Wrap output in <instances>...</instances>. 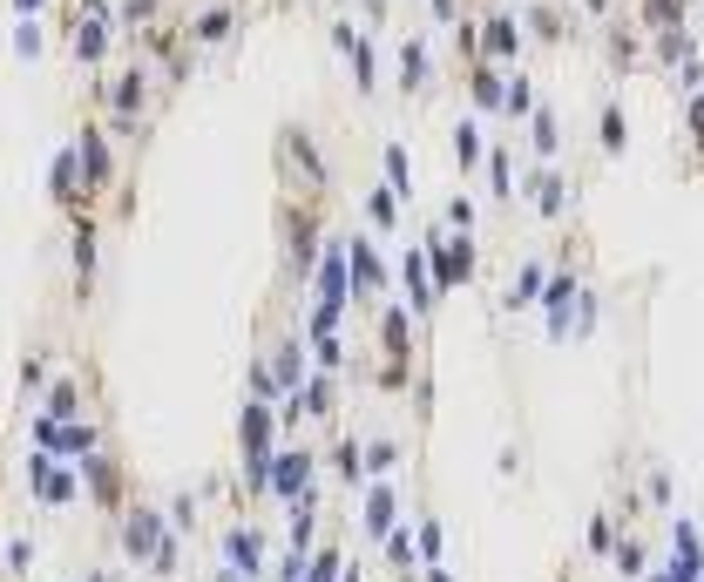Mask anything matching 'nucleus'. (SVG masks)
<instances>
[{
    "instance_id": "19",
    "label": "nucleus",
    "mask_w": 704,
    "mask_h": 582,
    "mask_svg": "<svg viewBox=\"0 0 704 582\" xmlns=\"http://www.w3.org/2000/svg\"><path fill=\"white\" fill-rule=\"evenodd\" d=\"M163 535H169V522H163V509H149V502H129V509L116 515V549H123L129 562H149V555L163 549Z\"/></svg>"
},
{
    "instance_id": "38",
    "label": "nucleus",
    "mask_w": 704,
    "mask_h": 582,
    "mask_svg": "<svg viewBox=\"0 0 704 582\" xmlns=\"http://www.w3.org/2000/svg\"><path fill=\"white\" fill-rule=\"evenodd\" d=\"M413 542H420V569L440 562V549H448V522L433 515V502H420V515H413Z\"/></svg>"
},
{
    "instance_id": "5",
    "label": "nucleus",
    "mask_w": 704,
    "mask_h": 582,
    "mask_svg": "<svg viewBox=\"0 0 704 582\" xmlns=\"http://www.w3.org/2000/svg\"><path fill=\"white\" fill-rule=\"evenodd\" d=\"M393 89L407 102H433L440 96V68H433V28H393Z\"/></svg>"
},
{
    "instance_id": "2",
    "label": "nucleus",
    "mask_w": 704,
    "mask_h": 582,
    "mask_svg": "<svg viewBox=\"0 0 704 582\" xmlns=\"http://www.w3.org/2000/svg\"><path fill=\"white\" fill-rule=\"evenodd\" d=\"M272 156H278V190L332 197V156H325V142L312 136V122H278Z\"/></svg>"
},
{
    "instance_id": "52",
    "label": "nucleus",
    "mask_w": 704,
    "mask_h": 582,
    "mask_svg": "<svg viewBox=\"0 0 704 582\" xmlns=\"http://www.w3.org/2000/svg\"><path fill=\"white\" fill-rule=\"evenodd\" d=\"M48 8V0H14V14H41Z\"/></svg>"
},
{
    "instance_id": "35",
    "label": "nucleus",
    "mask_w": 704,
    "mask_h": 582,
    "mask_svg": "<svg viewBox=\"0 0 704 582\" xmlns=\"http://www.w3.org/2000/svg\"><path fill=\"white\" fill-rule=\"evenodd\" d=\"M48 379H55V346L41 339V346H28V359H21V399H28V406H41Z\"/></svg>"
},
{
    "instance_id": "56",
    "label": "nucleus",
    "mask_w": 704,
    "mask_h": 582,
    "mask_svg": "<svg viewBox=\"0 0 704 582\" xmlns=\"http://www.w3.org/2000/svg\"><path fill=\"white\" fill-rule=\"evenodd\" d=\"M697 8H704V0H697Z\"/></svg>"
},
{
    "instance_id": "46",
    "label": "nucleus",
    "mask_w": 704,
    "mask_h": 582,
    "mask_svg": "<svg viewBox=\"0 0 704 582\" xmlns=\"http://www.w3.org/2000/svg\"><path fill=\"white\" fill-rule=\"evenodd\" d=\"M440 224H448V230H481V204H475L468 190H454L448 210H440Z\"/></svg>"
},
{
    "instance_id": "17",
    "label": "nucleus",
    "mask_w": 704,
    "mask_h": 582,
    "mask_svg": "<svg viewBox=\"0 0 704 582\" xmlns=\"http://www.w3.org/2000/svg\"><path fill=\"white\" fill-rule=\"evenodd\" d=\"M75 149H81V177H88V197H109L116 190V142L102 129V116H88L75 129Z\"/></svg>"
},
{
    "instance_id": "31",
    "label": "nucleus",
    "mask_w": 704,
    "mask_h": 582,
    "mask_svg": "<svg viewBox=\"0 0 704 582\" xmlns=\"http://www.w3.org/2000/svg\"><path fill=\"white\" fill-rule=\"evenodd\" d=\"M169 8H176V0H116V34L136 48L156 21H169Z\"/></svg>"
},
{
    "instance_id": "22",
    "label": "nucleus",
    "mask_w": 704,
    "mask_h": 582,
    "mask_svg": "<svg viewBox=\"0 0 704 582\" xmlns=\"http://www.w3.org/2000/svg\"><path fill=\"white\" fill-rule=\"evenodd\" d=\"M461 89H468V109H475V116H501L508 68H501V61H488V55H475V61H461Z\"/></svg>"
},
{
    "instance_id": "43",
    "label": "nucleus",
    "mask_w": 704,
    "mask_h": 582,
    "mask_svg": "<svg viewBox=\"0 0 704 582\" xmlns=\"http://www.w3.org/2000/svg\"><path fill=\"white\" fill-rule=\"evenodd\" d=\"M644 502H651L657 515L677 502V481H671V467H664V461H651V467H644Z\"/></svg>"
},
{
    "instance_id": "8",
    "label": "nucleus",
    "mask_w": 704,
    "mask_h": 582,
    "mask_svg": "<svg viewBox=\"0 0 704 582\" xmlns=\"http://www.w3.org/2000/svg\"><path fill=\"white\" fill-rule=\"evenodd\" d=\"M68 55H75V68H88V75H102L109 68V55L123 48V34H116V14H88V8H68Z\"/></svg>"
},
{
    "instance_id": "53",
    "label": "nucleus",
    "mask_w": 704,
    "mask_h": 582,
    "mask_svg": "<svg viewBox=\"0 0 704 582\" xmlns=\"http://www.w3.org/2000/svg\"><path fill=\"white\" fill-rule=\"evenodd\" d=\"M339 582H366V569H360V562H345V575H339Z\"/></svg>"
},
{
    "instance_id": "23",
    "label": "nucleus",
    "mask_w": 704,
    "mask_h": 582,
    "mask_svg": "<svg viewBox=\"0 0 704 582\" xmlns=\"http://www.w3.org/2000/svg\"><path fill=\"white\" fill-rule=\"evenodd\" d=\"M48 197L75 217V210H96V197H88V177H81V149L61 142L55 149V170H48Z\"/></svg>"
},
{
    "instance_id": "27",
    "label": "nucleus",
    "mask_w": 704,
    "mask_h": 582,
    "mask_svg": "<svg viewBox=\"0 0 704 582\" xmlns=\"http://www.w3.org/2000/svg\"><path fill=\"white\" fill-rule=\"evenodd\" d=\"M481 177H488V204L515 217V204H521V170H515V142H488V162H481Z\"/></svg>"
},
{
    "instance_id": "25",
    "label": "nucleus",
    "mask_w": 704,
    "mask_h": 582,
    "mask_svg": "<svg viewBox=\"0 0 704 582\" xmlns=\"http://www.w3.org/2000/svg\"><path fill=\"white\" fill-rule=\"evenodd\" d=\"M360 224H366L373 237H400V230H407V197H400L387 177L366 184V190H360Z\"/></svg>"
},
{
    "instance_id": "6",
    "label": "nucleus",
    "mask_w": 704,
    "mask_h": 582,
    "mask_svg": "<svg viewBox=\"0 0 704 582\" xmlns=\"http://www.w3.org/2000/svg\"><path fill=\"white\" fill-rule=\"evenodd\" d=\"M345 251H352V312H380L393 298V265L380 251V237L366 224H345Z\"/></svg>"
},
{
    "instance_id": "12",
    "label": "nucleus",
    "mask_w": 704,
    "mask_h": 582,
    "mask_svg": "<svg viewBox=\"0 0 704 582\" xmlns=\"http://www.w3.org/2000/svg\"><path fill=\"white\" fill-rule=\"evenodd\" d=\"M184 28H190V48L211 55V48H231L251 28V8H244V0H197Z\"/></svg>"
},
{
    "instance_id": "9",
    "label": "nucleus",
    "mask_w": 704,
    "mask_h": 582,
    "mask_svg": "<svg viewBox=\"0 0 704 582\" xmlns=\"http://www.w3.org/2000/svg\"><path fill=\"white\" fill-rule=\"evenodd\" d=\"M515 21L521 34L536 48H569V41H589L583 34V14L569 8V0H515Z\"/></svg>"
},
{
    "instance_id": "42",
    "label": "nucleus",
    "mask_w": 704,
    "mask_h": 582,
    "mask_svg": "<svg viewBox=\"0 0 704 582\" xmlns=\"http://www.w3.org/2000/svg\"><path fill=\"white\" fill-rule=\"evenodd\" d=\"M197 509H204L197 494H190V487H176V494H169V509H163V522H169L176 535H197Z\"/></svg>"
},
{
    "instance_id": "51",
    "label": "nucleus",
    "mask_w": 704,
    "mask_h": 582,
    "mask_svg": "<svg viewBox=\"0 0 704 582\" xmlns=\"http://www.w3.org/2000/svg\"><path fill=\"white\" fill-rule=\"evenodd\" d=\"M211 582H251V575H237V569H231V562H224V569H217V575H211Z\"/></svg>"
},
{
    "instance_id": "55",
    "label": "nucleus",
    "mask_w": 704,
    "mask_h": 582,
    "mask_svg": "<svg viewBox=\"0 0 704 582\" xmlns=\"http://www.w3.org/2000/svg\"><path fill=\"white\" fill-rule=\"evenodd\" d=\"M407 8H420V0H407Z\"/></svg>"
},
{
    "instance_id": "21",
    "label": "nucleus",
    "mask_w": 704,
    "mask_h": 582,
    "mask_svg": "<svg viewBox=\"0 0 704 582\" xmlns=\"http://www.w3.org/2000/svg\"><path fill=\"white\" fill-rule=\"evenodd\" d=\"M475 21H481V55H488V61H501V68H515V61L528 55V34H521V21H515V8H495V0H488V8H481Z\"/></svg>"
},
{
    "instance_id": "50",
    "label": "nucleus",
    "mask_w": 704,
    "mask_h": 582,
    "mask_svg": "<svg viewBox=\"0 0 704 582\" xmlns=\"http://www.w3.org/2000/svg\"><path fill=\"white\" fill-rule=\"evenodd\" d=\"M420 582H454V575H448V569H440V562H427V569H420Z\"/></svg>"
},
{
    "instance_id": "20",
    "label": "nucleus",
    "mask_w": 704,
    "mask_h": 582,
    "mask_svg": "<svg viewBox=\"0 0 704 582\" xmlns=\"http://www.w3.org/2000/svg\"><path fill=\"white\" fill-rule=\"evenodd\" d=\"M224 562L251 582H272V535H264L257 522H231L224 529Z\"/></svg>"
},
{
    "instance_id": "24",
    "label": "nucleus",
    "mask_w": 704,
    "mask_h": 582,
    "mask_svg": "<svg viewBox=\"0 0 704 582\" xmlns=\"http://www.w3.org/2000/svg\"><path fill=\"white\" fill-rule=\"evenodd\" d=\"M75 298L88 305V292H96V265H102V217L96 210H75Z\"/></svg>"
},
{
    "instance_id": "39",
    "label": "nucleus",
    "mask_w": 704,
    "mask_h": 582,
    "mask_svg": "<svg viewBox=\"0 0 704 582\" xmlns=\"http://www.w3.org/2000/svg\"><path fill=\"white\" fill-rule=\"evenodd\" d=\"M380 177L413 204V156H407V142H380Z\"/></svg>"
},
{
    "instance_id": "4",
    "label": "nucleus",
    "mask_w": 704,
    "mask_h": 582,
    "mask_svg": "<svg viewBox=\"0 0 704 582\" xmlns=\"http://www.w3.org/2000/svg\"><path fill=\"white\" fill-rule=\"evenodd\" d=\"M325 41H332V55L352 68V89H360V102H380V89H387L380 34H373L366 21H352V14H332V21H325Z\"/></svg>"
},
{
    "instance_id": "14",
    "label": "nucleus",
    "mask_w": 704,
    "mask_h": 582,
    "mask_svg": "<svg viewBox=\"0 0 704 582\" xmlns=\"http://www.w3.org/2000/svg\"><path fill=\"white\" fill-rule=\"evenodd\" d=\"M28 494H35L41 509H75V502H81V467L35 447V461H28Z\"/></svg>"
},
{
    "instance_id": "28",
    "label": "nucleus",
    "mask_w": 704,
    "mask_h": 582,
    "mask_svg": "<svg viewBox=\"0 0 704 582\" xmlns=\"http://www.w3.org/2000/svg\"><path fill=\"white\" fill-rule=\"evenodd\" d=\"M521 136H528V156H536V162H563L569 156V136H563V109L556 102H536V116L521 122Z\"/></svg>"
},
{
    "instance_id": "1",
    "label": "nucleus",
    "mask_w": 704,
    "mask_h": 582,
    "mask_svg": "<svg viewBox=\"0 0 704 582\" xmlns=\"http://www.w3.org/2000/svg\"><path fill=\"white\" fill-rule=\"evenodd\" d=\"M332 197H299V190H278L272 204V237H278V292H305L312 285V265L325 251V230H332Z\"/></svg>"
},
{
    "instance_id": "34",
    "label": "nucleus",
    "mask_w": 704,
    "mask_h": 582,
    "mask_svg": "<svg viewBox=\"0 0 704 582\" xmlns=\"http://www.w3.org/2000/svg\"><path fill=\"white\" fill-rule=\"evenodd\" d=\"M609 569L624 575V582H644V575H651V542L624 529V535H616V549H609Z\"/></svg>"
},
{
    "instance_id": "18",
    "label": "nucleus",
    "mask_w": 704,
    "mask_h": 582,
    "mask_svg": "<svg viewBox=\"0 0 704 582\" xmlns=\"http://www.w3.org/2000/svg\"><path fill=\"white\" fill-rule=\"evenodd\" d=\"M319 461H325V474H332L345 494H360V487H366V434H360V427H352V434L332 427V434L319 441Z\"/></svg>"
},
{
    "instance_id": "26",
    "label": "nucleus",
    "mask_w": 704,
    "mask_h": 582,
    "mask_svg": "<svg viewBox=\"0 0 704 582\" xmlns=\"http://www.w3.org/2000/svg\"><path fill=\"white\" fill-rule=\"evenodd\" d=\"M542 285H549V251H528V258L515 265L508 292H501V312H508V318H521V312H536V305H542Z\"/></svg>"
},
{
    "instance_id": "45",
    "label": "nucleus",
    "mask_w": 704,
    "mask_h": 582,
    "mask_svg": "<svg viewBox=\"0 0 704 582\" xmlns=\"http://www.w3.org/2000/svg\"><path fill=\"white\" fill-rule=\"evenodd\" d=\"M41 48H48L41 14H21V21H14V55H21V61H41Z\"/></svg>"
},
{
    "instance_id": "7",
    "label": "nucleus",
    "mask_w": 704,
    "mask_h": 582,
    "mask_svg": "<svg viewBox=\"0 0 704 582\" xmlns=\"http://www.w3.org/2000/svg\"><path fill=\"white\" fill-rule=\"evenodd\" d=\"M576 184H583V177H569L563 162H528V170H521V204H528V217L569 224V217H576Z\"/></svg>"
},
{
    "instance_id": "30",
    "label": "nucleus",
    "mask_w": 704,
    "mask_h": 582,
    "mask_svg": "<svg viewBox=\"0 0 704 582\" xmlns=\"http://www.w3.org/2000/svg\"><path fill=\"white\" fill-rule=\"evenodd\" d=\"M448 149H454V170H461V184H468V177H481V162H488V136H481V122H475V116H454Z\"/></svg>"
},
{
    "instance_id": "11",
    "label": "nucleus",
    "mask_w": 704,
    "mask_h": 582,
    "mask_svg": "<svg viewBox=\"0 0 704 582\" xmlns=\"http://www.w3.org/2000/svg\"><path fill=\"white\" fill-rule=\"evenodd\" d=\"M393 285H400V298H407L413 325L427 332V325L440 318V285H433V265H427V244H420V237H413L407 251H400V265H393Z\"/></svg>"
},
{
    "instance_id": "37",
    "label": "nucleus",
    "mask_w": 704,
    "mask_h": 582,
    "mask_svg": "<svg viewBox=\"0 0 704 582\" xmlns=\"http://www.w3.org/2000/svg\"><path fill=\"white\" fill-rule=\"evenodd\" d=\"M684 142H691V156L677 162V170L704 177V96H684Z\"/></svg>"
},
{
    "instance_id": "44",
    "label": "nucleus",
    "mask_w": 704,
    "mask_h": 582,
    "mask_svg": "<svg viewBox=\"0 0 704 582\" xmlns=\"http://www.w3.org/2000/svg\"><path fill=\"white\" fill-rule=\"evenodd\" d=\"M312 366H319V373H352V359H345V332H325V339H312Z\"/></svg>"
},
{
    "instance_id": "54",
    "label": "nucleus",
    "mask_w": 704,
    "mask_h": 582,
    "mask_svg": "<svg viewBox=\"0 0 704 582\" xmlns=\"http://www.w3.org/2000/svg\"><path fill=\"white\" fill-rule=\"evenodd\" d=\"M96 582H116V569H96Z\"/></svg>"
},
{
    "instance_id": "41",
    "label": "nucleus",
    "mask_w": 704,
    "mask_h": 582,
    "mask_svg": "<svg viewBox=\"0 0 704 582\" xmlns=\"http://www.w3.org/2000/svg\"><path fill=\"white\" fill-rule=\"evenodd\" d=\"M616 535H624V522H616V509H596V515H589V535H583V549H589L596 562H609Z\"/></svg>"
},
{
    "instance_id": "16",
    "label": "nucleus",
    "mask_w": 704,
    "mask_h": 582,
    "mask_svg": "<svg viewBox=\"0 0 704 582\" xmlns=\"http://www.w3.org/2000/svg\"><path fill=\"white\" fill-rule=\"evenodd\" d=\"M81 467V502H96V509H129V474H123V461L109 454V447H96L88 461H75Z\"/></svg>"
},
{
    "instance_id": "32",
    "label": "nucleus",
    "mask_w": 704,
    "mask_h": 582,
    "mask_svg": "<svg viewBox=\"0 0 704 582\" xmlns=\"http://www.w3.org/2000/svg\"><path fill=\"white\" fill-rule=\"evenodd\" d=\"M536 102H542V96H536V75H528V68L515 61V68H508V96H501V122H508V129H521L528 116H536Z\"/></svg>"
},
{
    "instance_id": "13",
    "label": "nucleus",
    "mask_w": 704,
    "mask_h": 582,
    "mask_svg": "<svg viewBox=\"0 0 704 582\" xmlns=\"http://www.w3.org/2000/svg\"><path fill=\"white\" fill-rule=\"evenodd\" d=\"M319 474H325L319 441H292V447H278V454H272V502L292 509L305 487H319Z\"/></svg>"
},
{
    "instance_id": "15",
    "label": "nucleus",
    "mask_w": 704,
    "mask_h": 582,
    "mask_svg": "<svg viewBox=\"0 0 704 582\" xmlns=\"http://www.w3.org/2000/svg\"><path fill=\"white\" fill-rule=\"evenodd\" d=\"M393 522H407V494H400V474H373V481L360 487V535L380 549Z\"/></svg>"
},
{
    "instance_id": "47",
    "label": "nucleus",
    "mask_w": 704,
    "mask_h": 582,
    "mask_svg": "<svg viewBox=\"0 0 704 582\" xmlns=\"http://www.w3.org/2000/svg\"><path fill=\"white\" fill-rule=\"evenodd\" d=\"M468 8H475V0H420V14H427V28H433V34H448Z\"/></svg>"
},
{
    "instance_id": "57",
    "label": "nucleus",
    "mask_w": 704,
    "mask_h": 582,
    "mask_svg": "<svg viewBox=\"0 0 704 582\" xmlns=\"http://www.w3.org/2000/svg\"><path fill=\"white\" fill-rule=\"evenodd\" d=\"M481 8H488V0H481Z\"/></svg>"
},
{
    "instance_id": "29",
    "label": "nucleus",
    "mask_w": 704,
    "mask_h": 582,
    "mask_svg": "<svg viewBox=\"0 0 704 582\" xmlns=\"http://www.w3.org/2000/svg\"><path fill=\"white\" fill-rule=\"evenodd\" d=\"M624 149H630V109H624V96H603L596 102V156L616 162Z\"/></svg>"
},
{
    "instance_id": "48",
    "label": "nucleus",
    "mask_w": 704,
    "mask_h": 582,
    "mask_svg": "<svg viewBox=\"0 0 704 582\" xmlns=\"http://www.w3.org/2000/svg\"><path fill=\"white\" fill-rule=\"evenodd\" d=\"M21 569H35V535H14L8 542V575H21Z\"/></svg>"
},
{
    "instance_id": "40",
    "label": "nucleus",
    "mask_w": 704,
    "mask_h": 582,
    "mask_svg": "<svg viewBox=\"0 0 704 582\" xmlns=\"http://www.w3.org/2000/svg\"><path fill=\"white\" fill-rule=\"evenodd\" d=\"M339 575H345V549H339V535H332V542H319V549L305 555V575H299V582H339Z\"/></svg>"
},
{
    "instance_id": "33",
    "label": "nucleus",
    "mask_w": 704,
    "mask_h": 582,
    "mask_svg": "<svg viewBox=\"0 0 704 582\" xmlns=\"http://www.w3.org/2000/svg\"><path fill=\"white\" fill-rule=\"evenodd\" d=\"M380 569H387V575H413V569H420V542H413L407 522L387 529V542H380Z\"/></svg>"
},
{
    "instance_id": "3",
    "label": "nucleus",
    "mask_w": 704,
    "mask_h": 582,
    "mask_svg": "<svg viewBox=\"0 0 704 582\" xmlns=\"http://www.w3.org/2000/svg\"><path fill=\"white\" fill-rule=\"evenodd\" d=\"M420 244H427V265H433V285H440V298H454V292L481 285V237H475V230L420 224Z\"/></svg>"
},
{
    "instance_id": "10",
    "label": "nucleus",
    "mask_w": 704,
    "mask_h": 582,
    "mask_svg": "<svg viewBox=\"0 0 704 582\" xmlns=\"http://www.w3.org/2000/svg\"><path fill=\"white\" fill-rule=\"evenodd\" d=\"M596 55L609 75H637V68H651V34L637 28V14H609V21H596Z\"/></svg>"
},
{
    "instance_id": "36",
    "label": "nucleus",
    "mask_w": 704,
    "mask_h": 582,
    "mask_svg": "<svg viewBox=\"0 0 704 582\" xmlns=\"http://www.w3.org/2000/svg\"><path fill=\"white\" fill-rule=\"evenodd\" d=\"M400 467H407V441L387 434V427H373V434H366V481H373V474H400Z\"/></svg>"
},
{
    "instance_id": "49",
    "label": "nucleus",
    "mask_w": 704,
    "mask_h": 582,
    "mask_svg": "<svg viewBox=\"0 0 704 582\" xmlns=\"http://www.w3.org/2000/svg\"><path fill=\"white\" fill-rule=\"evenodd\" d=\"M569 8H576L583 21H609V14H616V0H569Z\"/></svg>"
}]
</instances>
